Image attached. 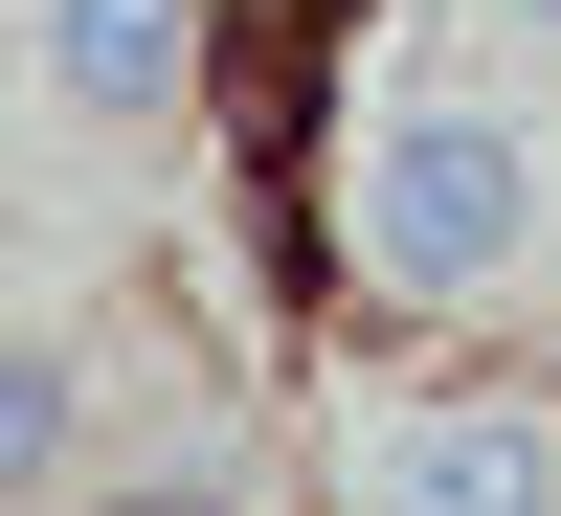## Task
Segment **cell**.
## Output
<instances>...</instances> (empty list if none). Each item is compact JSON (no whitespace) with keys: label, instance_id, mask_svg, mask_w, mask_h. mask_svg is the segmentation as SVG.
<instances>
[{"label":"cell","instance_id":"1","mask_svg":"<svg viewBox=\"0 0 561 516\" xmlns=\"http://www.w3.org/2000/svg\"><path fill=\"white\" fill-rule=\"evenodd\" d=\"M561 225V180H539V113H494L472 68H382L359 90V135H337V270L382 314H449V293H494Z\"/></svg>","mask_w":561,"mask_h":516},{"label":"cell","instance_id":"2","mask_svg":"<svg viewBox=\"0 0 561 516\" xmlns=\"http://www.w3.org/2000/svg\"><path fill=\"white\" fill-rule=\"evenodd\" d=\"M359 516H561V404H404L359 449Z\"/></svg>","mask_w":561,"mask_h":516},{"label":"cell","instance_id":"3","mask_svg":"<svg viewBox=\"0 0 561 516\" xmlns=\"http://www.w3.org/2000/svg\"><path fill=\"white\" fill-rule=\"evenodd\" d=\"M23 68L68 135H158L203 90V0H23Z\"/></svg>","mask_w":561,"mask_h":516},{"label":"cell","instance_id":"4","mask_svg":"<svg viewBox=\"0 0 561 516\" xmlns=\"http://www.w3.org/2000/svg\"><path fill=\"white\" fill-rule=\"evenodd\" d=\"M68 472H90V359L23 314V337H0V494H45V516H68Z\"/></svg>","mask_w":561,"mask_h":516},{"label":"cell","instance_id":"5","mask_svg":"<svg viewBox=\"0 0 561 516\" xmlns=\"http://www.w3.org/2000/svg\"><path fill=\"white\" fill-rule=\"evenodd\" d=\"M68 516H270V472L248 449H158V472H90Z\"/></svg>","mask_w":561,"mask_h":516},{"label":"cell","instance_id":"6","mask_svg":"<svg viewBox=\"0 0 561 516\" xmlns=\"http://www.w3.org/2000/svg\"><path fill=\"white\" fill-rule=\"evenodd\" d=\"M517 23H539V45H561V0H517Z\"/></svg>","mask_w":561,"mask_h":516}]
</instances>
